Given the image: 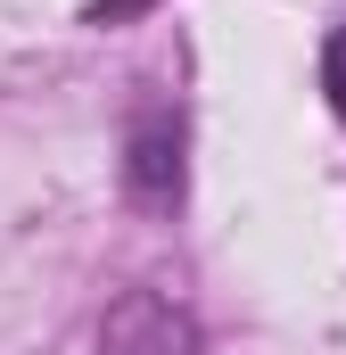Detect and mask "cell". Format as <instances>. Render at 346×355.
Returning <instances> with one entry per match:
<instances>
[{
	"label": "cell",
	"instance_id": "cell-4",
	"mask_svg": "<svg viewBox=\"0 0 346 355\" xmlns=\"http://www.w3.org/2000/svg\"><path fill=\"white\" fill-rule=\"evenodd\" d=\"M132 8H149V0H91V25H116V17H132Z\"/></svg>",
	"mask_w": 346,
	"mask_h": 355
},
{
	"label": "cell",
	"instance_id": "cell-3",
	"mask_svg": "<svg viewBox=\"0 0 346 355\" xmlns=\"http://www.w3.org/2000/svg\"><path fill=\"white\" fill-rule=\"evenodd\" d=\"M322 91H330V107L346 116V25L330 33V50H322Z\"/></svg>",
	"mask_w": 346,
	"mask_h": 355
},
{
	"label": "cell",
	"instance_id": "cell-1",
	"mask_svg": "<svg viewBox=\"0 0 346 355\" xmlns=\"http://www.w3.org/2000/svg\"><path fill=\"white\" fill-rule=\"evenodd\" d=\"M99 355H198V322L165 289H124L99 322Z\"/></svg>",
	"mask_w": 346,
	"mask_h": 355
},
{
	"label": "cell",
	"instance_id": "cell-2",
	"mask_svg": "<svg viewBox=\"0 0 346 355\" xmlns=\"http://www.w3.org/2000/svg\"><path fill=\"white\" fill-rule=\"evenodd\" d=\"M124 174H132V198H140V207H173V198H181V124H173V116H140Z\"/></svg>",
	"mask_w": 346,
	"mask_h": 355
}]
</instances>
